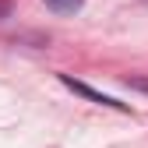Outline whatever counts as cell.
<instances>
[{"label":"cell","instance_id":"3","mask_svg":"<svg viewBox=\"0 0 148 148\" xmlns=\"http://www.w3.org/2000/svg\"><path fill=\"white\" fill-rule=\"evenodd\" d=\"M138 88H145V92H148V81H138Z\"/></svg>","mask_w":148,"mask_h":148},{"label":"cell","instance_id":"1","mask_svg":"<svg viewBox=\"0 0 148 148\" xmlns=\"http://www.w3.org/2000/svg\"><path fill=\"white\" fill-rule=\"evenodd\" d=\"M60 81H64L71 92H78V95H85V99H92V102H99V106H109V109H120V113H127V106H123V102L109 99V95H102V92L88 88V85H81V81H74V78H67V74H60Z\"/></svg>","mask_w":148,"mask_h":148},{"label":"cell","instance_id":"2","mask_svg":"<svg viewBox=\"0 0 148 148\" xmlns=\"http://www.w3.org/2000/svg\"><path fill=\"white\" fill-rule=\"evenodd\" d=\"M46 4H49L53 11H60V14H71V11H78L85 0H46Z\"/></svg>","mask_w":148,"mask_h":148}]
</instances>
